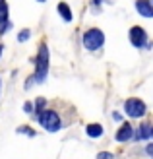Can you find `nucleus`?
I'll return each mask as SVG.
<instances>
[{
	"instance_id": "f257e3e1",
	"label": "nucleus",
	"mask_w": 153,
	"mask_h": 159,
	"mask_svg": "<svg viewBox=\"0 0 153 159\" xmlns=\"http://www.w3.org/2000/svg\"><path fill=\"white\" fill-rule=\"evenodd\" d=\"M39 122H41V126L45 130H49V132H56L60 128V116L56 115L54 111H51V109L39 113Z\"/></svg>"
},
{
	"instance_id": "f03ea898",
	"label": "nucleus",
	"mask_w": 153,
	"mask_h": 159,
	"mask_svg": "<svg viewBox=\"0 0 153 159\" xmlns=\"http://www.w3.org/2000/svg\"><path fill=\"white\" fill-rule=\"evenodd\" d=\"M47 72H49V47H47L45 43L39 47V54H37V80L39 82H43Z\"/></svg>"
},
{
	"instance_id": "7ed1b4c3",
	"label": "nucleus",
	"mask_w": 153,
	"mask_h": 159,
	"mask_svg": "<svg viewBox=\"0 0 153 159\" xmlns=\"http://www.w3.org/2000/svg\"><path fill=\"white\" fill-rule=\"evenodd\" d=\"M103 43H105V35H103L101 29H89V31H85V35H83V45H85V49L97 51Z\"/></svg>"
},
{
	"instance_id": "20e7f679",
	"label": "nucleus",
	"mask_w": 153,
	"mask_h": 159,
	"mask_svg": "<svg viewBox=\"0 0 153 159\" xmlns=\"http://www.w3.org/2000/svg\"><path fill=\"white\" fill-rule=\"evenodd\" d=\"M124 109H126L128 116H132V118H140V116L146 115V103L142 99H138V97H130L126 101Z\"/></svg>"
},
{
	"instance_id": "39448f33",
	"label": "nucleus",
	"mask_w": 153,
	"mask_h": 159,
	"mask_svg": "<svg viewBox=\"0 0 153 159\" xmlns=\"http://www.w3.org/2000/svg\"><path fill=\"white\" fill-rule=\"evenodd\" d=\"M146 39H147V35H146V31H143L140 25H134L130 29V41H132L134 47H143L146 45Z\"/></svg>"
},
{
	"instance_id": "423d86ee",
	"label": "nucleus",
	"mask_w": 153,
	"mask_h": 159,
	"mask_svg": "<svg viewBox=\"0 0 153 159\" xmlns=\"http://www.w3.org/2000/svg\"><path fill=\"white\" fill-rule=\"evenodd\" d=\"M136 8L143 18H153V2H149V0H138Z\"/></svg>"
},
{
	"instance_id": "0eeeda50",
	"label": "nucleus",
	"mask_w": 153,
	"mask_h": 159,
	"mask_svg": "<svg viewBox=\"0 0 153 159\" xmlns=\"http://www.w3.org/2000/svg\"><path fill=\"white\" fill-rule=\"evenodd\" d=\"M132 134H134L132 126L128 124V122H124V124L118 128V132H116V140H118V142H128V140L132 138Z\"/></svg>"
},
{
	"instance_id": "6e6552de",
	"label": "nucleus",
	"mask_w": 153,
	"mask_h": 159,
	"mask_svg": "<svg viewBox=\"0 0 153 159\" xmlns=\"http://www.w3.org/2000/svg\"><path fill=\"white\" fill-rule=\"evenodd\" d=\"M85 132H87V136L89 138H99L101 134H103V126L101 124H87V128H85Z\"/></svg>"
},
{
	"instance_id": "1a4fd4ad",
	"label": "nucleus",
	"mask_w": 153,
	"mask_h": 159,
	"mask_svg": "<svg viewBox=\"0 0 153 159\" xmlns=\"http://www.w3.org/2000/svg\"><path fill=\"white\" fill-rule=\"evenodd\" d=\"M58 14L62 16L64 21H72V10H70V6L66 2H60L58 4Z\"/></svg>"
},
{
	"instance_id": "9d476101",
	"label": "nucleus",
	"mask_w": 153,
	"mask_h": 159,
	"mask_svg": "<svg viewBox=\"0 0 153 159\" xmlns=\"http://www.w3.org/2000/svg\"><path fill=\"white\" fill-rule=\"evenodd\" d=\"M151 130H153V128H149L147 124H142V126H140V132H138L140 140H146V138H149V136H151Z\"/></svg>"
},
{
	"instance_id": "9b49d317",
	"label": "nucleus",
	"mask_w": 153,
	"mask_h": 159,
	"mask_svg": "<svg viewBox=\"0 0 153 159\" xmlns=\"http://www.w3.org/2000/svg\"><path fill=\"white\" fill-rule=\"evenodd\" d=\"M0 21H8V4H6V0H0Z\"/></svg>"
},
{
	"instance_id": "f8f14e48",
	"label": "nucleus",
	"mask_w": 153,
	"mask_h": 159,
	"mask_svg": "<svg viewBox=\"0 0 153 159\" xmlns=\"http://www.w3.org/2000/svg\"><path fill=\"white\" fill-rule=\"evenodd\" d=\"M27 37H29V29H23L21 33H20V37H18V41L23 43V41H27Z\"/></svg>"
},
{
	"instance_id": "ddd939ff",
	"label": "nucleus",
	"mask_w": 153,
	"mask_h": 159,
	"mask_svg": "<svg viewBox=\"0 0 153 159\" xmlns=\"http://www.w3.org/2000/svg\"><path fill=\"white\" fill-rule=\"evenodd\" d=\"M97 159H112V155H110V153H107V152H101V153L97 155Z\"/></svg>"
},
{
	"instance_id": "4468645a",
	"label": "nucleus",
	"mask_w": 153,
	"mask_h": 159,
	"mask_svg": "<svg viewBox=\"0 0 153 159\" xmlns=\"http://www.w3.org/2000/svg\"><path fill=\"white\" fill-rule=\"evenodd\" d=\"M43 105H45V99H37V111H43Z\"/></svg>"
},
{
	"instance_id": "2eb2a0df",
	"label": "nucleus",
	"mask_w": 153,
	"mask_h": 159,
	"mask_svg": "<svg viewBox=\"0 0 153 159\" xmlns=\"http://www.w3.org/2000/svg\"><path fill=\"white\" fill-rule=\"evenodd\" d=\"M147 153H151V155H153V146H147Z\"/></svg>"
},
{
	"instance_id": "dca6fc26",
	"label": "nucleus",
	"mask_w": 153,
	"mask_h": 159,
	"mask_svg": "<svg viewBox=\"0 0 153 159\" xmlns=\"http://www.w3.org/2000/svg\"><path fill=\"white\" fill-rule=\"evenodd\" d=\"M0 54H2V45H0Z\"/></svg>"
},
{
	"instance_id": "f3484780",
	"label": "nucleus",
	"mask_w": 153,
	"mask_h": 159,
	"mask_svg": "<svg viewBox=\"0 0 153 159\" xmlns=\"http://www.w3.org/2000/svg\"><path fill=\"white\" fill-rule=\"evenodd\" d=\"M39 2H45V0H39Z\"/></svg>"
},
{
	"instance_id": "a211bd4d",
	"label": "nucleus",
	"mask_w": 153,
	"mask_h": 159,
	"mask_svg": "<svg viewBox=\"0 0 153 159\" xmlns=\"http://www.w3.org/2000/svg\"><path fill=\"white\" fill-rule=\"evenodd\" d=\"M151 136H153V130H151Z\"/></svg>"
},
{
	"instance_id": "6ab92c4d",
	"label": "nucleus",
	"mask_w": 153,
	"mask_h": 159,
	"mask_svg": "<svg viewBox=\"0 0 153 159\" xmlns=\"http://www.w3.org/2000/svg\"><path fill=\"white\" fill-rule=\"evenodd\" d=\"M151 2H153V0H151Z\"/></svg>"
}]
</instances>
